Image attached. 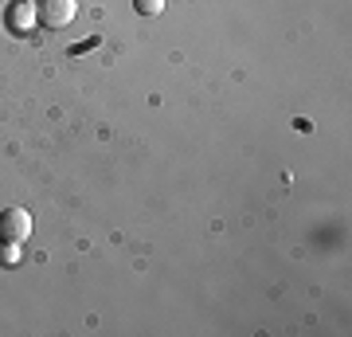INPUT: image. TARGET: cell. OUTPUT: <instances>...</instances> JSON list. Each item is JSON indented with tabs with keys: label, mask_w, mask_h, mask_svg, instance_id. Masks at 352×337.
I'll return each instance as SVG.
<instances>
[{
	"label": "cell",
	"mask_w": 352,
	"mask_h": 337,
	"mask_svg": "<svg viewBox=\"0 0 352 337\" xmlns=\"http://www.w3.org/2000/svg\"><path fill=\"white\" fill-rule=\"evenodd\" d=\"M75 0H39L36 4V16H39V24L51 28V32H63L71 20H75Z\"/></svg>",
	"instance_id": "obj_1"
},
{
	"label": "cell",
	"mask_w": 352,
	"mask_h": 337,
	"mask_svg": "<svg viewBox=\"0 0 352 337\" xmlns=\"http://www.w3.org/2000/svg\"><path fill=\"white\" fill-rule=\"evenodd\" d=\"M28 236H32V212H24V208H4L0 212V239L20 243Z\"/></svg>",
	"instance_id": "obj_2"
},
{
	"label": "cell",
	"mask_w": 352,
	"mask_h": 337,
	"mask_svg": "<svg viewBox=\"0 0 352 337\" xmlns=\"http://www.w3.org/2000/svg\"><path fill=\"white\" fill-rule=\"evenodd\" d=\"M36 8H32V0H16L12 8H8V12H4V24H8V32H12V36H28V32H32V28H36Z\"/></svg>",
	"instance_id": "obj_3"
},
{
	"label": "cell",
	"mask_w": 352,
	"mask_h": 337,
	"mask_svg": "<svg viewBox=\"0 0 352 337\" xmlns=\"http://www.w3.org/2000/svg\"><path fill=\"white\" fill-rule=\"evenodd\" d=\"M0 263H4V267H16V263H20V243L4 239V247H0Z\"/></svg>",
	"instance_id": "obj_4"
},
{
	"label": "cell",
	"mask_w": 352,
	"mask_h": 337,
	"mask_svg": "<svg viewBox=\"0 0 352 337\" xmlns=\"http://www.w3.org/2000/svg\"><path fill=\"white\" fill-rule=\"evenodd\" d=\"M133 8H138L141 16H157L164 8V0H133Z\"/></svg>",
	"instance_id": "obj_5"
}]
</instances>
